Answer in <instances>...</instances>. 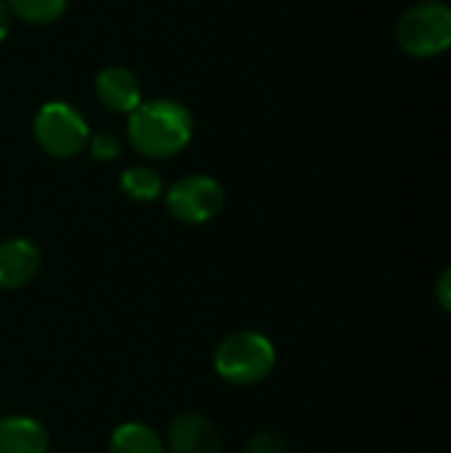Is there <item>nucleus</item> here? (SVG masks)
<instances>
[{
	"mask_svg": "<svg viewBox=\"0 0 451 453\" xmlns=\"http://www.w3.org/2000/svg\"><path fill=\"white\" fill-rule=\"evenodd\" d=\"M165 446L167 453H221V433L207 417L183 411L170 422Z\"/></svg>",
	"mask_w": 451,
	"mask_h": 453,
	"instance_id": "7",
	"label": "nucleus"
},
{
	"mask_svg": "<svg viewBox=\"0 0 451 453\" xmlns=\"http://www.w3.org/2000/svg\"><path fill=\"white\" fill-rule=\"evenodd\" d=\"M43 255L35 242L24 236H11L0 242V289L13 292L27 287L40 271Z\"/></svg>",
	"mask_w": 451,
	"mask_h": 453,
	"instance_id": "6",
	"label": "nucleus"
},
{
	"mask_svg": "<svg viewBox=\"0 0 451 453\" xmlns=\"http://www.w3.org/2000/svg\"><path fill=\"white\" fill-rule=\"evenodd\" d=\"M32 135L45 154L56 159H69L88 149L90 127L82 111H77L72 104L48 101L37 109L32 119Z\"/></svg>",
	"mask_w": 451,
	"mask_h": 453,
	"instance_id": "4",
	"label": "nucleus"
},
{
	"mask_svg": "<svg viewBox=\"0 0 451 453\" xmlns=\"http://www.w3.org/2000/svg\"><path fill=\"white\" fill-rule=\"evenodd\" d=\"M88 151L93 159L98 162H109V159H117L120 151H122V143L117 135L112 133H90V141H88Z\"/></svg>",
	"mask_w": 451,
	"mask_h": 453,
	"instance_id": "13",
	"label": "nucleus"
},
{
	"mask_svg": "<svg viewBox=\"0 0 451 453\" xmlns=\"http://www.w3.org/2000/svg\"><path fill=\"white\" fill-rule=\"evenodd\" d=\"M215 372L223 382L247 388L263 382L276 366V348L260 332H234L215 350Z\"/></svg>",
	"mask_w": 451,
	"mask_h": 453,
	"instance_id": "2",
	"label": "nucleus"
},
{
	"mask_svg": "<svg viewBox=\"0 0 451 453\" xmlns=\"http://www.w3.org/2000/svg\"><path fill=\"white\" fill-rule=\"evenodd\" d=\"M48 430L32 417L0 419V453H48Z\"/></svg>",
	"mask_w": 451,
	"mask_h": 453,
	"instance_id": "9",
	"label": "nucleus"
},
{
	"mask_svg": "<svg viewBox=\"0 0 451 453\" xmlns=\"http://www.w3.org/2000/svg\"><path fill=\"white\" fill-rule=\"evenodd\" d=\"M247 453H287V443H284V438L279 433L263 430V433L250 438Z\"/></svg>",
	"mask_w": 451,
	"mask_h": 453,
	"instance_id": "14",
	"label": "nucleus"
},
{
	"mask_svg": "<svg viewBox=\"0 0 451 453\" xmlns=\"http://www.w3.org/2000/svg\"><path fill=\"white\" fill-rule=\"evenodd\" d=\"M109 453H167L165 441L144 422H125L109 438Z\"/></svg>",
	"mask_w": 451,
	"mask_h": 453,
	"instance_id": "10",
	"label": "nucleus"
},
{
	"mask_svg": "<svg viewBox=\"0 0 451 453\" xmlns=\"http://www.w3.org/2000/svg\"><path fill=\"white\" fill-rule=\"evenodd\" d=\"M436 297H439V305L451 313V265L444 268V273L439 276V284H436Z\"/></svg>",
	"mask_w": 451,
	"mask_h": 453,
	"instance_id": "15",
	"label": "nucleus"
},
{
	"mask_svg": "<svg viewBox=\"0 0 451 453\" xmlns=\"http://www.w3.org/2000/svg\"><path fill=\"white\" fill-rule=\"evenodd\" d=\"M128 138L141 157L170 159L191 143L194 117L181 101L152 98L128 114Z\"/></svg>",
	"mask_w": 451,
	"mask_h": 453,
	"instance_id": "1",
	"label": "nucleus"
},
{
	"mask_svg": "<svg viewBox=\"0 0 451 453\" xmlns=\"http://www.w3.org/2000/svg\"><path fill=\"white\" fill-rule=\"evenodd\" d=\"M8 27H11V13H8L5 3L0 0V42L8 37Z\"/></svg>",
	"mask_w": 451,
	"mask_h": 453,
	"instance_id": "16",
	"label": "nucleus"
},
{
	"mask_svg": "<svg viewBox=\"0 0 451 453\" xmlns=\"http://www.w3.org/2000/svg\"><path fill=\"white\" fill-rule=\"evenodd\" d=\"M223 186L210 175H183L165 191L167 212L186 226L210 223L223 210Z\"/></svg>",
	"mask_w": 451,
	"mask_h": 453,
	"instance_id": "5",
	"label": "nucleus"
},
{
	"mask_svg": "<svg viewBox=\"0 0 451 453\" xmlns=\"http://www.w3.org/2000/svg\"><path fill=\"white\" fill-rule=\"evenodd\" d=\"M8 13L27 21V24H56L66 8H69V0H3Z\"/></svg>",
	"mask_w": 451,
	"mask_h": 453,
	"instance_id": "12",
	"label": "nucleus"
},
{
	"mask_svg": "<svg viewBox=\"0 0 451 453\" xmlns=\"http://www.w3.org/2000/svg\"><path fill=\"white\" fill-rule=\"evenodd\" d=\"M120 188L136 199V202H154L165 194V180L162 175L149 167V165H133L128 170H122L120 175Z\"/></svg>",
	"mask_w": 451,
	"mask_h": 453,
	"instance_id": "11",
	"label": "nucleus"
},
{
	"mask_svg": "<svg viewBox=\"0 0 451 453\" xmlns=\"http://www.w3.org/2000/svg\"><path fill=\"white\" fill-rule=\"evenodd\" d=\"M396 40L412 58H436L451 50V5L444 0H420L407 8L396 24Z\"/></svg>",
	"mask_w": 451,
	"mask_h": 453,
	"instance_id": "3",
	"label": "nucleus"
},
{
	"mask_svg": "<svg viewBox=\"0 0 451 453\" xmlns=\"http://www.w3.org/2000/svg\"><path fill=\"white\" fill-rule=\"evenodd\" d=\"M96 98L114 114H130L144 104V88L128 66H104L96 77Z\"/></svg>",
	"mask_w": 451,
	"mask_h": 453,
	"instance_id": "8",
	"label": "nucleus"
}]
</instances>
